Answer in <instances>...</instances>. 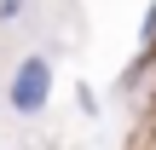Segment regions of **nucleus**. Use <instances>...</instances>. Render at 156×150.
I'll return each mask as SVG.
<instances>
[{"label":"nucleus","instance_id":"nucleus-1","mask_svg":"<svg viewBox=\"0 0 156 150\" xmlns=\"http://www.w3.org/2000/svg\"><path fill=\"white\" fill-rule=\"evenodd\" d=\"M46 98H52V58L46 52H29L12 69V81H6V104H12V116H41Z\"/></svg>","mask_w":156,"mask_h":150},{"label":"nucleus","instance_id":"nucleus-2","mask_svg":"<svg viewBox=\"0 0 156 150\" xmlns=\"http://www.w3.org/2000/svg\"><path fill=\"white\" fill-rule=\"evenodd\" d=\"M23 6H29V0H0V23H17V17H23Z\"/></svg>","mask_w":156,"mask_h":150}]
</instances>
